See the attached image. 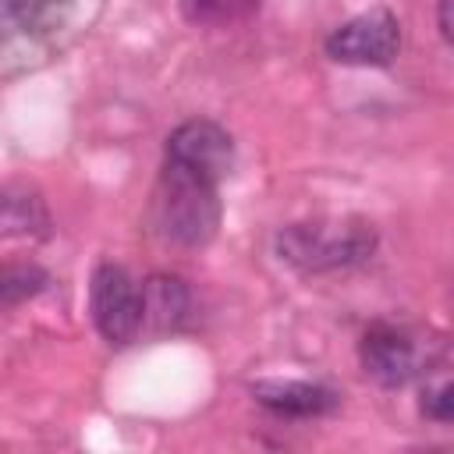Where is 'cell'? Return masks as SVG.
<instances>
[{
  "mask_svg": "<svg viewBox=\"0 0 454 454\" xmlns=\"http://www.w3.org/2000/svg\"><path fill=\"white\" fill-rule=\"evenodd\" d=\"M216 181L184 170L177 163H163L156 195H153V216L156 227L177 241V245H206L220 227V195Z\"/></svg>",
  "mask_w": 454,
  "mask_h": 454,
  "instance_id": "cell-1",
  "label": "cell"
},
{
  "mask_svg": "<svg viewBox=\"0 0 454 454\" xmlns=\"http://www.w3.org/2000/svg\"><path fill=\"white\" fill-rule=\"evenodd\" d=\"M376 248V231L365 223H291L277 234V255L301 270L323 273L369 259Z\"/></svg>",
  "mask_w": 454,
  "mask_h": 454,
  "instance_id": "cell-2",
  "label": "cell"
},
{
  "mask_svg": "<svg viewBox=\"0 0 454 454\" xmlns=\"http://www.w3.org/2000/svg\"><path fill=\"white\" fill-rule=\"evenodd\" d=\"M401 50V21L387 7L362 11L326 35V57L355 67H383Z\"/></svg>",
  "mask_w": 454,
  "mask_h": 454,
  "instance_id": "cell-3",
  "label": "cell"
},
{
  "mask_svg": "<svg viewBox=\"0 0 454 454\" xmlns=\"http://www.w3.org/2000/svg\"><path fill=\"white\" fill-rule=\"evenodd\" d=\"M89 301H92L96 330L110 344H131L142 333V287L124 266L117 262L96 266Z\"/></svg>",
  "mask_w": 454,
  "mask_h": 454,
  "instance_id": "cell-4",
  "label": "cell"
},
{
  "mask_svg": "<svg viewBox=\"0 0 454 454\" xmlns=\"http://www.w3.org/2000/svg\"><path fill=\"white\" fill-rule=\"evenodd\" d=\"M167 163H177L220 184L234 167V138L216 121H184L167 138Z\"/></svg>",
  "mask_w": 454,
  "mask_h": 454,
  "instance_id": "cell-5",
  "label": "cell"
},
{
  "mask_svg": "<svg viewBox=\"0 0 454 454\" xmlns=\"http://www.w3.org/2000/svg\"><path fill=\"white\" fill-rule=\"evenodd\" d=\"M362 365L365 372L383 383V387H401L415 365H419V351H415V340L397 330V326H387V323H376L365 330L362 337Z\"/></svg>",
  "mask_w": 454,
  "mask_h": 454,
  "instance_id": "cell-6",
  "label": "cell"
},
{
  "mask_svg": "<svg viewBox=\"0 0 454 454\" xmlns=\"http://www.w3.org/2000/svg\"><path fill=\"white\" fill-rule=\"evenodd\" d=\"M255 401L266 404L270 411L277 415H291V419H312V415H323L337 404V397L326 390V387H316V383H298V380H273V383H255L252 387Z\"/></svg>",
  "mask_w": 454,
  "mask_h": 454,
  "instance_id": "cell-7",
  "label": "cell"
},
{
  "mask_svg": "<svg viewBox=\"0 0 454 454\" xmlns=\"http://www.w3.org/2000/svg\"><path fill=\"white\" fill-rule=\"evenodd\" d=\"M188 312V287L177 277L156 273L142 284V330H174Z\"/></svg>",
  "mask_w": 454,
  "mask_h": 454,
  "instance_id": "cell-8",
  "label": "cell"
},
{
  "mask_svg": "<svg viewBox=\"0 0 454 454\" xmlns=\"http://www.w3.org/2000/svg\"><path fill=\"white\" fill-rule=\"evenodd\" d=\"M50 213L28 188H0V238H43Z\"/></svg>",
  "mask_w": 454,
  "mask_h": 454,
  "instance_id": "cell-9",
  "label": "cell"
},
{
  "mask_svg": "<svg viewBox=\"0 0 454 454\" xmlns=\"http://www.w3.org/2000/svg\"><path fill=\"white\" fill-rule=\"evenodd\" d=\"M60 0H0V39L43 28Z\"/></svg>",
  "mask_w": 454,
  "mask_h": 454,
  "instance_id": "cell-10",
  "label": "cell"
},
{
  "mask_svg": "<svg viewBox=\"0 0 454 454\" xmlns=\"http://www.w3.org/2000/svg\"><path fill=\"white\" fill-rule=\"evenodd\" d=\"M262 0H181V14L192 25H231L259 11Z\"/></svg>",
  "mask_w": 454,
  "mask_h": 454,
  "instance_id": "cell-11",
  "label": "cell"
},
{
  "mask_svg": "<svg viewBox=\"0 0 454 454\" xmlns=\"http://www.w3.org/2000/svg\"><path fill=\"white\" fill-rule=\"evenodd\" d=\"M46 270L35 262H0V305H18L46 287Z\"/></svg>",
  "mask_w": 454,
  "mask_h": 454,
  "instance_id": "cell-12",
  "label": "cell"
},
{
  "mask_svg": "<svg viewBox=\"0 0 454 454\" xmlns=\"http://www.w3.org/2000/svg\"><path fill=\"white\" fill-rule=\"evenodd\" d=\"M422 415L433 422H443V426L454 419V387L447 380L422 394Z\"/></svg>",
  "mask_w": 454,
  "mask_h": 454,
  "instance_id": "cell-13",
  "label": "cell"
},
{
  "mask_svg": "<svg viewBox=\"0 0 454 454\" xmlns=\"http://www.w3.org/2000/svg\"><path fill=\"white\" fill-rule=\"evenodd\" d=\"M450 4H454V0H436V28H440L443 43H454V25H450Z\"/></svg>",
  "mask_w": 454,
  "mask_h": 454,
  "instance_id": "cell-14",
  "label": "cell"
}]
</instances>
